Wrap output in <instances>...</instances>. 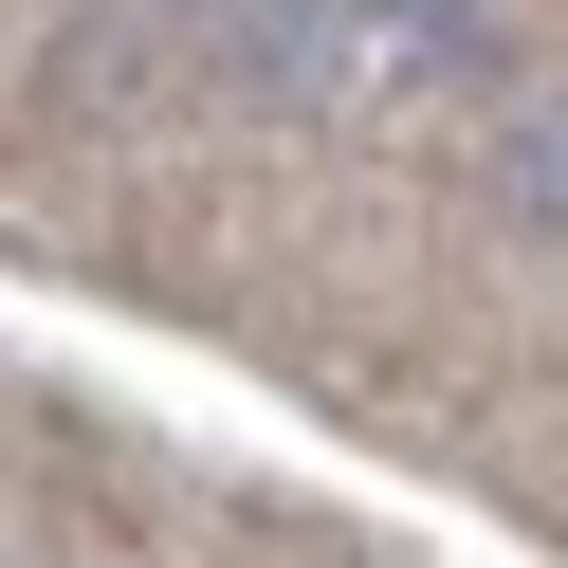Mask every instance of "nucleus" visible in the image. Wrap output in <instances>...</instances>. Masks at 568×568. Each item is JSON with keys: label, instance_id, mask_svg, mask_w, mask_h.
<instances>
[{"label": "nucleus", "instance_id": "nucleus-1", "mask_svg": "<svg viewBox=\"0 0 568 568\" xmlns=\"http://www.w3.org/2000/svg\"><path fill=\"white\" fill-rule=\"evenodd\" d=\"M477 184H495V221H514L531 257H568V92H514V111L477 129Z\"/></svg>", "mask_w": 568, "mask_h": 568}]
</instances>
